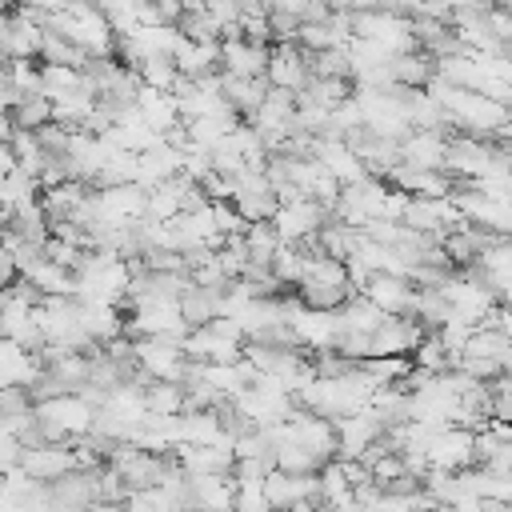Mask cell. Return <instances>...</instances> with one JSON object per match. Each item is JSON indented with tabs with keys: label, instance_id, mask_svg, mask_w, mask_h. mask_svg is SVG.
Wrapping results in <instances>:
<instances>
[{
	"label": "cell",
	"instance_id": "obj_1",
	"mask_svg": "<svg viewBox=\"0 0 512 512\" xmlns=\"http://www.w3.org/2000/svg\"><path fill=\"white\" fill-rule=\"evenodd\" d=\"M132 360L152 376V380H184V352L172 340H156V336H132Z\"/></svg>",
	"mask_w": 512,
	"mask_h": 512
},
{
	"label": "cell",
	"instance_id": "obj_2",
	"mask_svg": "<svg viewBox=\"0 0 512 512\" xmlns=\"http://www.w3.org/2000/svg\"><path fill=\"white\" fill-rule=\"evenodd\" d=\"M424 460L432 468H468L472 464V432L460 428V424H440L432 428V436L424 440Z\"/></svg>",
	"mask_w": 512,
	"mask_h": 512
},
{
	"label": "cell",
	"instance_id": "obj_3",
	"mask_svg": "<svg viewBox=\"0 0 512 512\" xmlns=\"http://www.w3.org/2000/svg\"><path fill=\"white\" fill-rule=\"evenodd\" d=\"M324 216H328V208L320 204V200H308V196H300V200H288V204H280L276 212H272V228H276V236H280V244H296V240H304V236H312L320 224H324Z\"/></svg>",
	"mask_w": 512,
	"mask_h": 512
},
{
	"label": "cell",
	"instance_id": "obj_4",
	"mask_svg": "<svg viewBox=\"0 0 512 512\" xmlns=\"http://www.w3.org/2000/svg\"><path fill=\"white\" fill-rule=\"evenodd\" d=\"M420 336H424V328L416 316H384L368 332V356H408Z\"/></svg>",
	"mask_w": 512,
	"mask_h": 512
},
{
	"label": "cell",
	"instance_id": "obj_5",
	"mask_svg": "<svg viewBox=\"0 0 512 512\" xmlns=\"http://www.w3.org/2000/svg\"><path fill=\"white\" fill-rule=\"evenodd\" d=\"M380 312L388 316H412V304H416V288L404 280V276H392V272H372L360 288Z\"/></svg>",
	"mask_w": 512,
	"mask_h": 512
},
{
	"label": "cell",
	"instance_id": "obj_6",
	"mask_svg": "<svg viewBox=\"0 0 512 512\" xmlns=\"http://www.w3.org/2000/svg\"><path fill=\"white\" fill-rule=\"evenodd\" d=\"M260 488H264V500H268L272 512H288V508H296L300 500H320V496H316V472L292 476V472L272 468Z\"/></svg>",
	"mask_w": 512,
	"mask_h": 512
},
{
	"label": "cell",
	"instance_id": "obj_7",
	"mask_svg": "<svg viewBox=\"0 0 512 512\" xmlns=\"http://www.w3.org/2000/svg\"><path fill=\"white\" fill-rule=\"evenodd\" d=\"M16 468H20L24 476H32V480H44V484H48V480L64 476L68 468H76V460H72L68 440H60V444H32V448H20Z\"/></svg>",
	"mask_w": 512,
	"mask_h": 512
},
{
	"label": "cell",
	"instance_id": "obj_8",
	"mask_svg": "<svg viewBox=\"0 0 512 512\" xmlns=\"http://www.w3.org/2000/svg\"><path fill=\"white\" fill-rule=\"evenodd\" d=\"M264 80L272 88H304L308 84V68H304V56L296 48V40H284V44H268V64H264Z\"/></svg>",
	"mask_w": 512,
	"mask_h": 512
},
{
	"label": "cell",
	"instance_id": "obj_9",
	"mask_svg": "<svg viewBox=\"0 0 512 512\" xmlns=\"http://www.w3.org/2000/svg\"><path fill=\"white\" fill-rule=\"evenodd\" d=\"M248 224L252 220H272V212L280 208V200H276V192L268 188V180L260 176V172H240V188H236V196L228 200Z\"/></svg>",
	"mask_w": 512,
	"mask_h": 512
},
{
	"label": "cell",
	"instance_id": "obj_10",
	"mask_svg": "<svg viewBox=\"0 0 512 512\" xmlns=\"http://www.w3.org/2000/svg\"><path fill=\"white\" fill-rule=\"evenodd\" d=\"M236 480L228 472H208V476H188V508L192 512H232Z\"/></svg>",
	"mask_w": 512,
	"mask_h": 512
},
{
	"label": "cell",
	"instance_id": "obj_11",
	"mask_svg": "<svg viewBox=\"0 0 512 512\" xmlns=\"http://www.w3.org/2000/svg\"><path fill=\"white\" fill-rule=\"evenodd\" d=\"M264 92H268V80L264 76H232V72H220V96L240 116V124H248L256 116V108L264 104Z\"/></svg>",
	"mask_w": 512,
	"mask_h": 512
},
{
	"label": "cell",
	"instance_id": "obj_12",
	"mask_svg": "<svg viewBox=\"0 0 512 512\" xmlns=\"http://www.w3.org/2000/svg\"><path fill=\"white\" fill-rule=\"evenodd\" d=\"M172 456L188 476H208V472H228L232 468V448L228 444H176Z\"/></svg>",
	"mask_w": 512,
	"mask_h": 512
},
{
	"label": "cell",
	"instance_id": "obj_13",
	"mask_svg": "<svg viewBox=\"0 0 512 512\" xmlns=\"http://www.w3.org/2000/svg\"><path fill=\"white\" fill-rule=\"evenodd\" d=\"M172 64H176V72L180 76H204V72H216L220 68V40H184L180 36V44H176V52H172Z\"/></svg>",
	"mask_w": 512,
	"mask_h": 512
},
{
	"label": "cell",
	"instance_id": "obj_14",
	"mask_svg": "<svg viewBox=\"0 0 512 512\" xmlns=\"http://www.w3.org/2000/svg\"><path fill=\"white\" fill-rule=\"evenodd\" d=\"M444 140L440 132H428V128H412L404 140H400V164H412V168H440L444 164ZM444 172V168H440Z\"/></svg>",
	"mask_w": 512,
	"mask_h": 512
},
{
	"label": "cell",
	"instance_id": "obj_15",
	"mask_svg": "<svg viewBox=\"0 0 512 512\" xmlns=\"http://www.w3.org/2000/svg\"><path fill=\"white\" fill-rule=\"evenodd\" d=\"M264 64H268V48L244 44V40H220V72H232V76H264Z\"/></svg>",
	"mask_w": 512,
	"mask_h": 512
},
{
	"label": "cell",
	"instance_id": "obj_16",
	"mask_svg": "<svg viewBox=\"0 0 512 512\" xmlns=\"http://www.w3.org/2000/svg\"><path fill=\"white\" fill-rule=\"evenodd\" d=\"M40 296H76V280H72V272L68 268H60V264H52V260H36V264H28L24 272H20Z\"/></svg>",
	"mask_w": 512,
	"mask_h": 512
},
{
	"label": "cell",
	"instance_id": "obj_17",
	"mask_svg": "<svg viewBox=\"0 0 512 512\" xmlns=\"http://www.w3.org/2000/svg\"><path fill=\"white\" fill-rule=\"evenodd\" d=\"M388 76H392L396 84L424 88V84L436 76V60L424 56L420 48H412V52H396V56H388Z\"/></svg>",
	"mask_w": 512,
	"mask_h": 512
},
{
	"label": "cell",
	"instance_id": "obj_18",
	"mask_svg": "<svg viewBox=\"0 0 512 512\" xmlns=\"http://www.w3.org/2000/svg\"><path fill=\"white\" fill-rule=\"evenodd\" d=\"M136 116H140L156 136L180 120L176 100H172L168 92H156V88H140V96H136Z\"/></svg>",
	"mask_w": 512,
	"mask_h": 512
},
{
	"label": "cell",
	"instance_id": "obj_19",
	"mask_svg": "<svg viewBox=\"0 0 512 512\" xmlns=\"http://www.w3.org/2000/svg\"><path fill=\"white\" fill-rule=\"evenodd\" d=\"M40 28L20 12V8H12V20H8V40H4V52H8V60H36V52H40Z\"/></svg>",
	"mask_w": 512,
	"mask_h": 512
},
{
	"label": "cell",
	"instance_id": "obj_20",
	"mask_svg": "<svg viewBox=\"0 0 512 512\" xmlns=\"http://www.w3.org/2000/svg\"><path fill=\"white\" fill-rule=\"evenodd\" d=\"M460 356H488V360H496L500 368H508V364H512V340H508V332L472 328L468 340H464V348H460Z\"/></svg>",
	"mask_w": 512,
	"mask_h": 512
},
{
	"label": "cell",
	"instance_id": "obj_21",
	"mask_svg": "<svg viewBox=\"0 0 512 512\" xmlns=\"http://www.w3.org/2000/svg\"><path fill=\"white\" fill-rule=\"evenodd\" d=\"M292 292H296V300H300L304 308H324V312H336V308L352 296L348 284H316V280H296Z\"/></svg>",
	"mask_w": 512,
	"mask_h": 512
},
{
	"label": "cell",
	"instance_id": "obj_22",
	"mask_svg": "<svg viewBox=\"0 0 512 512\" xmlns=\"http://www.w3.org/2000/svg\"><path fill=\"white\" fill-rule=\"evenodd\" d=\"M8 120H12V128H40L52 120V100L40 92H24L8 104Z\"/></svg>",
	"mask_w": 512,
	"mask_h": 512
},
{
	"label": "cell",
	"instance_id": "obj_23",
	"mask_svg": "<svg viewBox=\"0 0 512 512\" xmlns=\"http://www.w3.org/2000/svg\"><path fill=\"white\" fill-rule=\"evenodd\" d=\"M88 192V184H80V180H60V184H48V188H40V208H44V216L48 220H60V216H68V208L72 204H80V196Z\"/></svg>",
	"mask_w": 512,
	"mask_h": 512
},
{
	"label": "cell",
	"instance_id": "obj_24",
	"mask_svg": "<svg viewBox=\"0 0 512 512\" xmlns=\"http://www.w3.org/2000/svg\"><path fill=\"white\" fill-rule=\"evenodd\" d=\"M36 60H44V64H68V68H84L92 56H88L84 48H76L72 40L56 36V32H44V36H40V52H36Z\"/></svg>",
	"mask_w": 512,
	"mask_h": 512
},
{
	"label": "cell",
	"instance_id": "obj_25",
	"mask_svg": "<svg viewBox=\"0 0 512 512\" xmlns=\"http://www.w3.org/2000/svg\"><path fill=\"white\" fill-rule=\"evenodd\" d=\"M144 412H160V416L184 412V388L172 380H152L144 388Z\"/></svg>",
	"mask_w": 512,
	"mask_h": 512
},
{
	"label": "cell",
	"instance_id": "obj_26",
	"mask_svg": "<svg viewBox=\"0 0 512 512\" xmlns=\"http://www.w3.org/2000/svg\"><path fill=\"white\" fill-rule=\"evenodd\" d=\"M72 88H80V68H68V64H40V96L60 100V96H68Z\"/></svg>",
	"mask_w": 512,
	"mask_h": 512
},
{
	"label": "cell",
	"instance_id": "obj_27",
	"mask_svg": "<svg viewBox=\"0 0 512 512\" xmlns=\"http://www.w3.org/2000/svg\"><path fill=\"white\" fill-rule=\"evenodd\" d=\"M136 76H140V84H144V88L168 92V88H172V80H176L180 72H176V64H172V56H144V60L136 64Z\"/></svg>",
	"mask_w": 512,
	"mask_h": 512
},
{
	"label": "cell",
	"instance_id": "obj_28",
	"mask_svg": "<svg viewBox=\"0 0 512 512\" xmlns=\"http://www.w3.org/2000/svg\"><path fill=\"white\" fill-rule=\"evenodd\" d=\"M408 360H412L416 368H428V372H444V364H448V348L440 344V336H436V332H424V336L416 340V348L408 352Z\"/></svg>",
	"mask_w": 512,
	"mask_h": 512
},
{
	"label": "cell",
	"instance_id": "obj_29",
	"mask_svg": "<svg viewBox=\"0 0 512 512\" xmlns=\"http://www.w3.org/2000/svg\"><path fill=\"white\" fill-rule=\"evenodd\" d=\"M124 508L128 512H172V504H168V496L152 484V488H132L128 496H124Z\"/></svg>",
	"mask_w": 512,
	"mask_h": 512
},
{
	"label": "cell",
	"instance_id": "obj_30",
	"mask_svg": "<svg viewBox=\"0 0 512 512\" xmlns=\"http://www.w3.org/2000/svg\"><path fill=\"white\" fill-rule=\"evenodd\" d=\"M40 256H44V260H52V264H60V268H68V272H76V264H80L84 248H76V244H68V240L48 236V240L40 244Z\"/></svg>",
	"mask_w": 512,
	"mask_h": 512
},
{
	"label": "cell",
	"instance_id": "obj_31",
	"mask_svg": "<svg viewBox=\"0 0 512 512\" xmlns=\"http://www.w3.org/2000/svg\"><path fill=\"white\" fill-rule=\"evenodd\" d=\"M264 484V480H260ZM260 484H236V496H232V512H272L268 500H264V488Z\"/></svg>",
	"mask_w": 512,
	"mask_h": 512
},
{
	"label": "cell",
	"instance_id": "obj_32",
	"mask_svg": "<svg viewBox=\"0 0 512 512\" xmlns=\"http://www.w3.org/2000/svg\"><path fill=\"white\" fill-rule=\"evenodd\" d=\"M240 40H244V44H260V48H268V44H272L268 20H264V16H240Z\"/></svg>",
	"mask_w": 512,
	"mask_h": 512
},
{
	"label": "cell",
	"instance_id": "obj_33",
	"mask_svg": "<svg viewBox=\"0 0 512 512\" xmlns=\"http://www.w3.org/2000/svg\"><path fill=\"white\" fill-rule=\"evenodd\" d=\"M484 28L496 36V40H512V16H508V8H492L488 4V12H484Z\"/></svg>",
	"mask_w": 512,
	"mask_h": 512
},
{
	"label": "cell",
	"instance_id": "obj_34",
	"mask_svg": "<svg viewBox=\"0 0 512 512\" xmlns=\"http://www.w3.org/2000/svg\"><path fill=\"white\" fill-rule=\"evenodd\" d=\"M368 512H416V496H396V492H380L376 504Z\"/></svg>",
	"mask_w": 512,
	"mask_h": 512
},
{
	"label": "cell",
	"instance_id": "obj_35",
	"mask_svg": "<svg viewBox=\"0 0 512 512\" xmlns=\"http://www.w3.org/2000/svg\"><path fill=\"white\" fill-rule=\"evenodd\" d=\"M204 12L216 20V28H220V24H232V20H240V8H236V0H204Z\"/></svg>",
	"mask_w": 512,
	"mask_h": 512
},
{
	"label": "cell",
	"instance_id": "obj_36",
	"mask_svg": "<svg viewBox=\"0 0 512 512\" xmlns=\"http://www.w3.org/2000/svg\"><path fill=\"white\" fill-rule=\"evenodd\" d=\"M16 276H20V272H16V260H12V252L0 244V288H4V284H12Z\"/></svg>",
	"mask_w": 512,
	"mask_h": 512
},
{
	"label": "cell",
	"instance_id": "obj_37",
	"mask_svg": "<svg viewBox=\"0 0 512 512\" xmlns=\"http://www.w3.org/2000/svg\"><path fill=\"white\" fill-rule=\"evenodd\" d=\"M12 132H16V128H12V120H8V112H0V140L8 144V140H12Z\"/></svg>",
	"mask_w": 512,
	"mask_h": 512
},
{
	"label": "cell",
	"instance_id": "obj_38",
	"mask_svg": "<svg viewBox=\"0 0 512 512\" xmlns=\"http://www.w3.org/2000/svg\"><path fill=\"white\" fill-rule=\"evenodd\" d=\"M492 8H512V0H488Z\"/></svg>",
	"mask_w": 512,
	"mask_h": 512
},
{
	"label": "cell",
	"instance_id": "obj_39",
	"mask_svg": "<svg viewBox=\"0 0 512 512\" xmlns=\"http://www.w3.org/2000/svg\"><path fill=\"white\" fill-rule=\"evenodd\" d=\"M0 484H4V472H0Z\"/></svg>",
	"mask_w": 512,
	"mask_h": 512
}]
</instances>
